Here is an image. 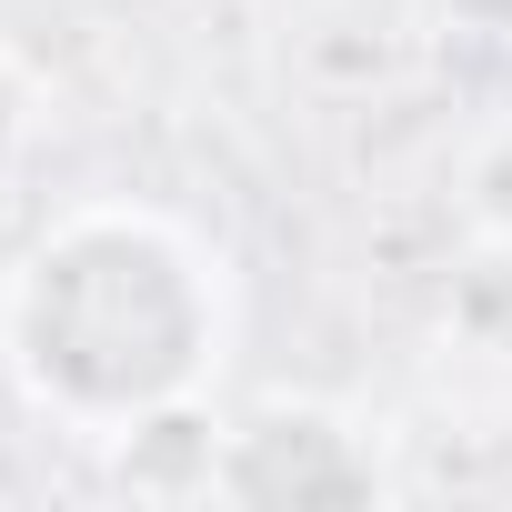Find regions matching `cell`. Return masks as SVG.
Wrapping results in <instances>:
<instances>
[{
    "mask_svg": "<svg viewBox=\"0 0 512 512\" xmlns=\"http://www.w3.org/2000/svg\"><path fill=\"white\" fill-rule=\"evenodd\" d=\"M241 342L231 251L161 201L91 191L51 211L0 272V382L31 422L111 452L221 392Z\"/></svg>",
    "mask_w": 512,
    "mask_h": 512,
    "instance_id": "obj_1",
    "label": "cell"
},
{
    "mask_svg": "<svg viewBox=\"0 0 512 512\" xmlns=\"http://www.w3.org/2000/svg\"><path fill=\"white\" fill-rule=\"evenodd\" d=\"M392 462L382 432L352 402L322 392H262L221 422V462H211V502H251V512H332V502H382Z\"/></svg>",
    "mask_w": 512,
    "mask_h": 512,
    "instance_id": "obj_2",
    "label": "cell"
},
{
    "mask_svg": "<svg viewBox=\"0 0 512 512\" xmlns=\"http://www.w3.org/2000/svg\"><path fill=\"white\" fill-rule=\"evenodd\" d=\"M452 211H462V231L492 251V262H512V121H492V131L462 141V161H452Z\"/></svg>",
    "mask_w": 512,
    "mask_h": 512,
    "instance_id": "obj_3",
    "label": "cell"
},
{
    "mask_svg": "<svg viewBox=\"0 0 512 512\" xmlns=\"http://www.w3.org/2000/svg\"><path fill=\"white\" fill-rule=\"evenodd\" d=\"M41 111H51V101H41V71H31L11 41H0V181H11V171L31 161V141H41Z\"/></svg>",
    "mask_w": 512,
    "mask_h": 512,
    "instance_id": "obj_4",
    "label": "cell"
},
{
    "mask_svg": "<svg viewBox=\"0 0 512 512\" xmlns=\"http://www.w3.org/2000/svg\"><path fill=\"white\" fill-rule=\"evenodd\" d=\"M442 21H462V31H492V41H512V0H442Z\"/></svg>",
    "mask_w": 512,
    "mask_h": 512,
    "instance_id": "obj_5",
    "label": "cell"
}]
</instances>
